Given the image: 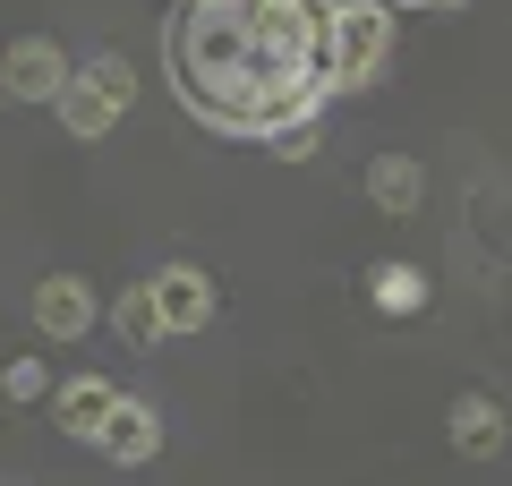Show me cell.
<instances>
[{"mask_svg": "<svg viewBox=\"0 0 512 486\" xmlns=\"http://www.w3.org/2000/svg\"><path fill=\"white\" fill-rule=\"evenodd\" d=\"M154 307H163V333H205L214 324V282L197 265H163L154 273Z\"/></svg>", "mask_w": 512, "mask_h": 486, "instance_id": "obj_5", "label": "cell"}, {"mask_svg": "<svg viewBox=\"0 0 512 486\" xmlns=\"http://www.w3.org/2000/svg\"><path fill=\"white\" fill-rule=\"evenodd\" d=\"M393 9H427V0H393Z\"/></svg>", "mask_w": 512, "mask_h": 486, "instance_id": "obj_14", "label": "cell"}, {"mask_svg": "<svg viewBox=\"0 0 512 486\" xmlns=\"http://www.w3.org/2000/svg\"><path fill=\"white\" fill-rule=\"evenodd\" d=\"M0 393H9V401L26 410V401H43V393H52V367H43V359H9V367H0Z\"/></svg>", "mask_w": 512, "mask_h": 486, "instance_id": "obj_12", "label": "cell"}, {"mask_svg": "<svg viewBox=\"0 0 512 486\" xmlns=\"http://www.w3.org/2000/svg\"><path fill=\"white\" fill-rule=\"evenodd\" d=\"M274 154H282V162H316V120H291V128H274Z\"/></svg>", "mask_w": 512, "mask_h": 486, "instance_id": "obj_13", "label": "cell"}, {"mask_svg": "<svg viewBox=\"0 0 512 486\" xmlns=\"http://www.w3.org/2000/svg\"><path fill=\"white\" fill-rule=\"evenodd\" d=\"M128 94H137V69H128L120 52H94L86 69H69V86L52 94V111H60V128L69 137H103V128H120V111H128Z\"/></svg>", "mask_w": 512, "mask_h": 486, "instance_id": "obj_1", "label": "cell"}, {"mask_svg": "<svg viewBox=\"0 0 512 486\" xmlns=\"http://www.w3.org/2000/svg\"><path fill=\"white\" fill-rule=\"evenodd\" d=\"M393 60V0H342L333 9V94H359Z\"/></svg>", "mask_w": 512, "mask_h": 486, "instance_id": "obj_2", "label": "cell"}, {"mask_svg": "<svg viewBox=\"0 0 512 486\" xmlns=\"http://www.w3.org/2000/svg\"><path fill=\"white\" fill-rule=\"evenodd\" d=\"M453 452H461V461H495V452H504V410H495L487 393H461L453 401Z\"/></svg>", "mask_w": 512, "mask_h": 486, "instance_id": "obj_8", "label": "cell"}, {"mask_svg": "<svg viewBox=\"0 0 512 486\" xmlns=\"http://www.w3.org/2000/svg\"><path fill=\"white\" fill-rule=\"evenodd\" d=\"M367 299H376V316H419V307H427V273L419 265H376Z\"/></svg>", "mask_w": 512, "mask_h": 486, "instance_id": "obj_11", "label": "cell"}, {"mask_svg": "<svg viewBox=\"0 0 512 486\" xmlns=\"http://www.w3.org/2000/svg\"><path fill=\"white\" fill-rule=\"evenodd\" d=\"M94 444H103V461H120V469H146L154 452H163V418H154L146 401H128V393H120V410L103 418V435H94Z\"/></svg>", "mask_w": 512, "mask_h": 486, "instance_id": "obj_6", "label": "cell"}, {"mask_svg": "<svg viewBox=\"0 0 512 486\" xmlns=\"http://www.w3.org/2000/svg\"><path fill=\"white\" fill-rule=\"evenodd\" d=\"M111 410H120V384H103V376H77V384H60V435H77V444H94Z\"/></svg>", "mask_w": 512, "mask_h": 486, "instance_id": "obj_7", "label": "cell"}, {"mask_svg": "<svg viewBox=\"0 0 512 486\" xmlns=\"http://www.w3.org/2000/svg\"><path fill=\"white\" fill-rule=\"evenodd\" d=\"M367 197L384 205V214H419V197H427V171L410 154H376L367 162Z\"/></svg>", "mask_w": 512, "mask_h": 486, "instance_id": "obj_9", "label": "cell"}, {"mask_svg": "<svg viewBox=\"0 0 512 486\" xmlns=\"http://www.w3.org/2000/svg\"><path fill=\"white\" fill-rule=\"evenodd\" d=\"M60 86H69V60H60V43L18 35L9 52H0V94H18V103H52Z\"/></svg>", "mask_w": 512, "mask_h": 486, "instance_id": "obj_3", "label": "cell"}, {"mask_svg": "<svg viewBox=\"0 0 512 486\" xmlns=\"http://www.w3.org/2000/svg\"><path fill=\"white\" fill-rule=\"evenodd\" d=\"M35 324L52 342H86L94 333V290L77 282V273H43L35 282Z\"/></svg>", "mask_w": 512, "mask_h": 486, "instance_id": "obj_4", "label": "cell"}, {"mask_svg": "<svg viewBox=\"0 0 512 486\" xmlns=\"http://www.w3.org/2000/svg\"><path fill=\"white\" fill-rule=\"evenodd\" d=\"M111 333H120L128 350H154V342H163V307H154V282H137V290H120V299H111Z\"/></svg>", "mask_w": 512, "mask_h": 486, "instance_id": "obj_10", "label": "cell"}]
</instances>
